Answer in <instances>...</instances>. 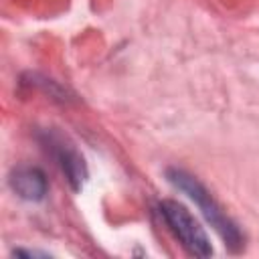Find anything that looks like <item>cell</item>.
Wrapping results in <instances>:
<instances>
[{"label":"cell","mask_w":259,"mask_h":259,"mask_svg":"<svg viewBox=\"0 0 259 259\" xmlns=\"http://www.w3.org/2000/svg\"><path fill=\"white\" fill-rule=\"evenodd\" d=\"M168 180L182 192H186L196 206L200 208V212L204 214V219L210 223V227L221 235V239L225 241V245L231 251H239L243 247V235L239 231V227L229 219V214L221 208V204L210 196V192L188 172L180 170V168H170L166 172Z\"/></svg>","instance_id":"6da1fadb"},{"label":"cell","mask_w":259,"mask_h":259,"mask_svg":"<svg viewBox=\"0 0 259 259\" xmlns=\"http://www.w3.org/2000/svg\"><path fill=\"white\" fill-rule=\"evenodd\" d=\"M160 214L164 217L170 231L176 235V239L182 243V247L196 257H208L212 253L210 241L204 233V229L198 225V221L190 214V210L176 202V200H162L158 204Z\"/></svg>","instance_id":"7a4b0ae2"},{"label":"cell","mask_w":259,"mask_h":259,"mask_svg":"<svg viewBox=\"0 0 259 259\" xmlns=\"http://www.w3.org/2000/svg\"><path fill=\"white\" fill-rule=\"evenodd\" d=\"M12 190L24 200H42L47 194V178L38 168L22 166L10 174Z\"/></svg>","instance_id":"3957f363"},{"label":"cell","mask_w":259,"mask_h":259,"mask_svg":"<svg viewBox=\"0 0 259 259\" xmlns=\"http://www.w3.org/2000/svg\"><path fill=\"white\" fill-rule=\"evenodd\" d=\"M57 158L61 162V168L67 176V180L71 182L73 190H79L87 178V168H85V162L83 158L69 146L65 144H59V150H57Z\"/></svg>","instance_id":"277c9868"}]
</instances>
